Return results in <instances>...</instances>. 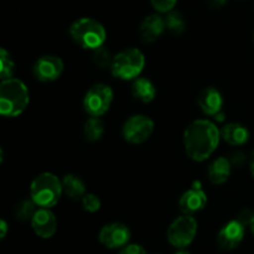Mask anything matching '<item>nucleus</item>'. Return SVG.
<instances>
[{"instance_id": "f257e3e1", "label": "nucleus", "mask_w": 254, "mask_h": 254, "mask_svg": "<svg viewBox=\"0 0 254 254\" xmlns=\"http://www.w3.org/2000/svg\"><path fill=\"white\" fill-rule=\"evenodd\" d=\"M221 140V130L208 119H197L189 124L184 131L186 155L196 163L211 158Z\"/></svg>"}, {"instance_id": "f03ea898", "label": "nucleus", "mask_w": 254, "mask_h": 254, "mask_svg": "<svg viewBox=\"0 0 254 254\" xmlns=\"http://www.w3.org/2000/svg\"><path fill=\"white\" fill-rule=\"evenodd\" d=\"M30 93L26 84L17 78L6 79L0 83V113L7 118L20 116L27 108Z\"/></svg>"}, {"instance_id": "7ed1b4c3", "label": "nucleus", "mask_w": 254, "mask_h": 254, "mask_svg": "<svg viewBox=\"0 0 254 254\" xmlns=\"http://www.w3.org/2000/svg\"><path fill=\"white\" fill-rule=\"evenodd\" d=\"M62 193V180L52 173L40 174L30 185V197L39 208L51 210L59 203Z\"/></svg>"}, {"instance_id": "20e7f679", "label": "nucleus", "mask_w": 254, "mask_h": 254, "mask_svg": "<svg viewBox=\"0 0 254 254\" xmlns=\"http://www.w3.org/2000/svg\"><path fill=\"white\" fill-rule=\"evenodd\" d=\"M69 36L84 50H96L103 46L107 32L103 25L92 17H81L69 26Z\"/></svg>"}, {"instance_id": "39448f33", "label": "nucleus", "mask_w": 254, "mask_h": 254, "mask_svg": "<svg viewBox=\"0 0 254 254\" xmlns=\"http://www.w3.org/2000/svg\"><path fill=\"white\" fill-rule=\"evenodd\" d=\"M145 67V56L136 47H129L114 56L111 72L116 78L122 81H134Z\"/></svg>"}, {"instance_id": "423d86ee", "label": "nucleus", "mask_w": 254, "mask_h": 254, "mask_svg": "<svg viewBox=\"0 0 254 254\" xmlns=\"http://www.w3.org/2000/svg\"><path fill=\"white\" fill-rule=\"evenodd\" d=\"M197 233V221L191 215H183L175 218L169 226L168 237L169 243L178 250H184L193 242Z\"/></svg>"}, {"instance_id": "0eeeda50", "label": "nucleus", "mask_w": 254, "mask_h": 254, "mask_svg": "<svg viewBox=\"0 0 254 254\" xmlns=\"http://www.w3.org/2000/svg\"><path fill=\"white\" fill-rule=\"evenodd\" d=\"M114 93L111 86L96 83L86 92L83 97V108L89 117L101 118L109 111L113 102Z\"/></svg>"}, {"instance_id": "6e6552de", "label": "nucleus", "mask_w": 254, "mask_h": 254, "mask_svg": "<svg viewBox=\"0 0 254 254\" xmlns=\"http://www.w3.org/2000/svg\"><path fill=\"white\" fill-rule=\"evenodd\" d=\"M154 122L144 114H135V116L129 117L123 124L122 134H123L124 140L130 144H143L148 140L153 134Z\"/></svg>"}, {"instance_id": "1a4fd4ad", "label": "nucleus", "mask_w": 254, "mask_h": 254, "mask_svg": "<svg viewBox=\"0 0 254 254\" xmlns=\"http://www.w3.org/2000/svg\"><path fill=\"white\" fill-rule=\"evenodd\" d=\"M64 64L61 57L54 55H45L39 57L32 67V73L35 78L40 82H54L64 73Z\"/></svg>"}, {"instance_id": "9d476101", "label": "nucleus", "mask_w": 254, "mask_h": 254, "mask_svg": "<svg viewBox=\"0 0 254 254\" xmlns=\"http://www.w3.org/2000/svg\"><path fill=\"white\" fill-rule=\"evenodd\" d=\"M130 236V230L124 223L112 222L102 227V230L99 231L98 240L104 247L109 250H122L129 245Z\"/></svg>"}, {"instance_id": "9b49d317", "label": "nucleus", "mask_w": 254, "mask_h": 254, "mask_svg": "<svg viewBox=\"0 0 254 254\" xmlns=\"http://www.w3.org/2000/svg\"><path fill=\"white\" fill-rule=\"evenodd\" d=\"M246 235V226L236 218L226 223L217 235V243L221 250L233 251L242 243Z\"/></svg>"}, {"instance_id": "f8f14e48", "label": "nucleus", "mask_w": 254, "mask_h": 254, "mask_svg": "<svg viewBox=\"0 0 254 254\" xmlns=\"http://www.w3.org/2000/svg\"><path fill=\"white\" fill-rule=\"evenodd\" d=\"M207 203V195L198 183L193 184L190 190L185 191L179 200V208L184 215H191L203 210Z\"/></svg>"}, {"instance_id": "ddd939ff", "label": "nucleus", "mask_w": 254, "mask_h": 254, "mask_svg": "<svg viewBox=\"0 0 254 254\" xmlns=\"http://www.w3.org/2000/svg\"><path fill=\"white\" fill-rule=\"evenodd\" d=\"M32 231L37 237L49 240L57 231V218L50 208H39L31 220Z\"/></svg>"}, {"instance_id": "4468645a", "label": "nucleus", "mask_w": 254, "mask_h": 254, "mask_svg": "<svg viewBox=\"0 0 254 254\" xmlns=\"http://www.w3.org/2000/svg\"><path fill=\"white\" fill-rule=\"evenodd\" d=\"M198 107L208 117H216L222 113L223 97L215 87H207L203 89L197 98Z\"/></svg>"}, {"instance_id": "2eb2a0df", "label": "nucleus", "mask_w": 254, "mask_h": 254, "mask_svg": "<svg viewBox=\"0 0 254 254\" xmlns=\"http://www.w3.org/2000/svg\"><path fill=\"white\" fill-rule=\"evenodd\" d=\"M166 30L165 20L159 14L148 15L139 26V35L145 44L155 42Z\"/></svg>"}, {"instance_id": "dca6fc26", "label": "nucleus", "mask_w": 254, "mask_h": 254, "mask_svg": "<svg viewBox=\"0 0 254 254\" xmlns=\"http://www.w3.org/2000/svg\"><path fill=\"white\" fill-rule=\"evenodd\" d=\"M221 138L232 146L245 145L250 140V130L240 123H228L221 129Z\"/></svg>"}, {"instance_id": "f3484780", "label": "nucleus", "mask_w": 254, "mask_h": 254, "mask_svg": "<svg viewBox=\"0 0 254 254\" xmlns=\"http://www.w3.org/2000/svg\"><path fill=\"white\" fill-rule=\"evenodd\" d=\"M231 171H232V164L230 159L220 156L215 159L208 166V179L215 185H222L230 179Z\"/></svg>"}, {"instance_id": "a211bd4d", "label": "nucleus", "mask_w": 254, "mask_h": 254, "mask_svg": "<svg viewBox=\"0 0 254 254\" xmlns=\"http://www.w3.org/2000/svg\"><path fill=\"white\" fill-rule=\"evenodd\" d=\"M131 94L141 103H150L156 97L155 84L146 77H138L131 83Z\"/></svg>"}, {"instance_id": "6ab92c4d", "label": "nucleus", "mask_w": 254, "mask_h": 254, "mask_svg": "<svg viewBox=\"0 0 254 254\" xmlns=\"http://www.w3.org/2000/svg\"><path fill=\"white\" fill-rule=\"evenodd\" d=\"M62 189H64V193L69 197L71 200L78 201L83 198L86 195V184L83 183L79 176L73 175V174H68V175L64 176L62 179Z\"/></svg>"}, {"instance_id": "aec40b11", "label": "nucleus", "mask_w": 254, "mask_h": 254, "mask_svg": "<svg viewBox=\"0 0 254 254\" xmlns=\"http://www.w3.org/2000/svg\"><path fill=\"white\" fill-rule=\"evenodd\" d=\"M104 134V123L101 118L97 117H91L86 121L83 126V135L87 141H94L101 140L102 136Z\"/></svg>"}, {"instance_id": "412c9836", "label": "nucleus", "mask_w": 254, "mask_h": 254, "mask_svg": "<svg viewBox=\"0 0 254 254\" xmlns=\"http://www.w3.org/2000/svg\"><path fill=\"white\" fill-rule=\"evenodd\" d=\"M37 210H39V207H37L34 201L22 200L15 207V217H16L17 221H21V222H26V221L31 222L32 217L37 212Z\"/></svg>"}, {"instance_id": "4be33fe9", "label": "nucleus", "mask_w": 254, "mask_h": 254, "mask_svg": "<svg viewBox=\"0 0 254 254\" xmlns=\"http://www.w3.org/2000/svg\"><path fill=\"white\" fill-rule=\"evenodd\" d=\"M168 31L173 35H181L186 29V21L179 11H170L164 17Z\"/></svg>"}, {"instance_id": "5701e85b", "label": "nucleus", "mask_w": 254, "mask_h": 254, "mask_svg": "<svg viewBox=\"0 0 254 254\" xmlns=\"http://www.w3.org/2000/svg\"><path fill=\"white\" fill-rule=\"evenodd\" d=\"M15 72V62L12 60L11 55L5 49H0V79L6 81V79L14 78Z\"/></svg>"}, {"instance_id": "b1692460", "label": "nucleus", "mask_w": 254, "mask_h": 254, "mask_svg": "<svg viewBox=\"0 0 254 254\" xmlns=\"http://www.w3.org/2000/svg\"><path fill=\"white\" fill-rule=\"evenodd\" d=\"M114 56L112 55V52L109 51L108 47L103 46L98 47L93 51V61L101 68H111L112 62H113Z\"/></svg>"}, {"instance_id": "393cba45", "label": "nucleus", "mask_w": 254, "mask_h": 254, "mask_svg": "<svg viewBox=\"0 0 254 254\" xmlns=\"http://www.w3.org/2000/svg\"><path fill=\"white\" fill-rule=\"evenodd\" d=\"M82 206H83V210L87 211L89 213H94L97 211H99L101 208L102 202L99 200V197L94 193H86L83 196V198L81 200Z\"/></svg>"}, {"instance_id": "a878e982", "label": "nucleus", "mask_w": 254, "mask_h": 254, "mask_svg": "<svg viewBox=\"0 0 254 254\" xmlns=\"http://www.w3.org/2000/svg\"><path fill=\"white\" fill-rule=\"evenodd\" d=\"M150 2L155 11L160 12V14H169L170 11H173L178 0H150Z\"/></svg>"}, {"instance_id": "bb28decb", "label": "nucleus", "mask_w": 254, "mask_h": 254, "mask_svg": "<svg viewBox=\"0 0 254 254\" xmlns=\"http://www.w3.org/2000/svg\"><path fill=\"white\" fill-rule=\"evenodd\" d=\"M228 159H230L231 164L235 168H242L246 164V161H247V156L242 151H235V153L231 154V156Z\"/></svg>"}, {"instance_id": "cd10ccee", "label": "nucleus", "mask_w": 254, "mask_h": 254, "mask_svg": "<svg viewBox=\"0 0 254 254\" xmlns=\"http://www.w3.org/2000/svg\"><path fill=\"white\" fill-rule=\"evenodd\" d=\"M118 254H148V253H146V251L144 250V247H141L140 245H135V243H133V245H127L126 247L122 248Z\"/></svg>"}, {"instance_id": "c85d7f7f", "label": "nucleus", "mask_w": 254, "mask_h": 254, "mask_svg": "<svg viewBox=\"0 0 254 254\" xmlns=\"http://www.w3.org/2000/svg\"><path fill=\"white\" fill-rule=\"evenodd\" d=\"M253 215H254V212H252L251 210H245L240 213V216L237 217V220L240 221V222H242L245 226H247V225L250 226Z\"/></svg>"}, {"instance_id": "c756f323", "label": "nucleus", "mask_w": 254, "mask_h": 254, "mask_svg": "<svg viewBox=\"0 0 254 254\" xmlns=\"http://www.w3.org/2000/svg\"><path fill=\"white\" fill-rule=\"evenodd\" d=\"M227 2V0H208V6L212 10H218L223 7Z\"/></svg>"}, {"instance_id": "7c9ffc66", "label": "nucleus", "mask_w": 254, "mask_h": 254, "mask_svg": "<svg viewBox=\"0 0 254 254\" xmlns=\"http://www.w3.org/2000/svg\"><path fill=\"white\" fill-rule=\"evenodd\" d=\"M7 231H9V226H7L6 221L1 220L0 221V238L4 240L7 235Z\"/></svg>"}, {"instance_id": "2f4dec72", "label": "nucleus", "mask_w": 254, "mask_h": 254, "mask_svg": "<svg viewBox=\"0 0 254 254\" xmlns=\"http://www.w3.org/2000/svg\"><path fill=\"white\" fill-rule=\"evenodd\" d=\"M250 170H251V174H252V176L254 178V150L250 158Z\"/></svg>"}, {"instance_id": "473e14b6", "label": "nucleus", "mask_w": 254, "mask_h": 254, "mask_svg": "<svg viewBox=\"0 0 254 254\" xmlns=\"http://www.w3.org/2000/svg\"><path fill=\"white\" fill-rule=\"evenodd\" d=\"M250 228H251V232L254 235V215L252 217V221H251V223H250Z\"/></svg>"}, {"instance_id": "72a5a7b5", "label": "nucleus", "mask_w": 254, "mask_h": 254, "mask_svg": "<svg viewBox=\"0 0 254 254\" xmlns=\"http://www.w3.org/2000/svg\"><path fill=\"white\" fill-rule=\"evenodd\" d=\"M175 254H191V253H189L188 251H185V250H179Z\"/></svg>"}, {"instance_id": "f704fd0d", "label": "nucleus", "mask_w": 254, "mask_h": 254, "mask_svg": "<svg viewBox=\"0 0 254 254\" xmlns=\"http://www.w3.org/2000/svg\"><path fill=\"white\" fill-rule=\"evenodd\" d=\"M253 41H254V35H253Z\"/></svg>"}]
</instances>
